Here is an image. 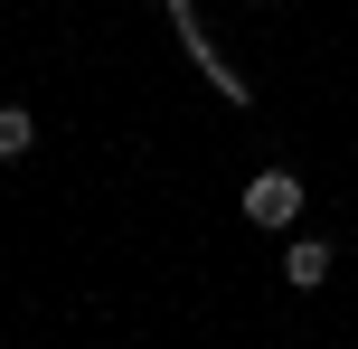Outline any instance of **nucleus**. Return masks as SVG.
I'll list each match as a JSON object with an SVG mask.
<instances>
[{"mask_svg":"<svg viewBox=\"0 0 358 349\" xmlns=\"http://www.w3.org/2000/svg\"><path fill=\"white\" fill-rule=\"evenodd\" d=\"M19 151H29V113L0 104V161H19Z\"/></svg>","mask_w":358,"mask_h":349,"instance_id":"3","label":"nucleus"},{"mask_svg":"<svg viewBox=\"0 0 358 349\" xmlns=\"http://www.w3.org/2000/svg\"><path fill=\"white\" fill-rule=\"evenodd\" d=\"M292 208H302V180H292V170L245 180V218H255V227H292Z\"/></svg>","mask_w":358,"mask_h":349,"instance_id":"1","label":"nucleus"},{"mask_svg":"<svg viewBox=\"0 0 358 349\" xmlns=\"http://www.w3.org/2000/svg\"><path fill=\"white\" fill-rule=\"evenodd\" d=\"M283 283H302V293L330 283V245H321V236H292V245H283Z\"/></svg>","mask_w":358,"mask_h":349,"instance_id":"2","label":"nucleus"}]
</instances>
